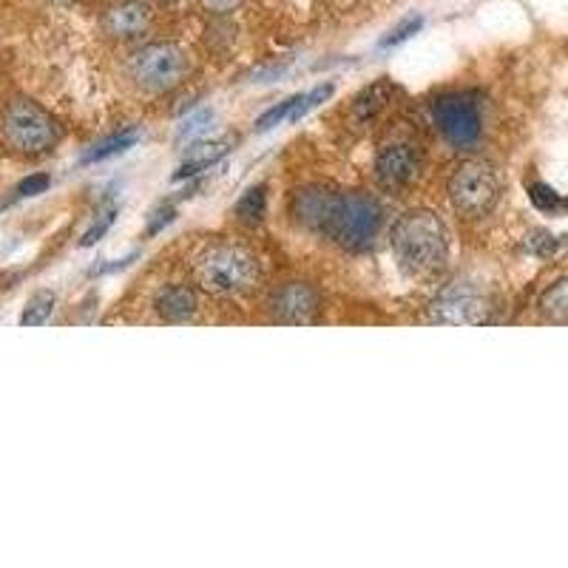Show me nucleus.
<instances>
[{
	"instance_id": "1",
	"label": "nucleus",
	"mask_w": 568,
	"mask_h": 568,
	"mask_svg": "<svg viewBox=\"0 0 568 568\" xmlns=\"http://www.w3.org/2000/svg\"><path fill=\"white\" fill-rule=\"evenodd\" d=\"M398 267L407 276L429 278L449 265V231L435 211H407L389 231Z\"/></svg>"
},
{
	"instance_id": "2",
	"label": "nucleus",
	"mask_w": 568,
	"mask_h": 568,
	"mask_svg": "<svg viewBox=\"0 0 568 568\" xmlns=\"http://www.w3.org/2000/svg\"><path fill=\"white\" fill-rule=\"evenodd\" d=\"M194 276L202 284V291L213 293V296L240 298L256 291L262 267L247 247L220 242V245H207L196 256Z\"/></svg>"
},
{
	"instance_id": "3",
	"label": "nucleus",
	"mask_w": 568,
	"mask_h": 568,
	"mask_svg": "<svg viewBox=\"0 0 568 568\" xmlns=\"http://www.w3.org/2000/svg\"><path fill=\"white\" fill-rule=\"evenodd\" d=\"M0 136L14 154L38 156L58 145L63 129L43 105H38L34 100L18 98L0 114Z\"/></svg>"
},
{
	"instance_id": "4",
	"label": "nucleus",
	"mask_w": 568,
	"mask_h": 568,
	"mask_svg": "<svg viewBox=\"0 0 568 568\" xmlns=\"http://www.w3.org/2000/svg\"><path fill=\"white\" fill-rule=\"evenodd\" d=\"M129 78L149 94H169L180 89L191 74V54L174 40H154L140 45L129 58Z\"/></svg>"
},
{
	"instance_id": "5",
	"label": "nucleus",
	"mask_w": 568,
	"mask_h": 568,
	"mask_svg": "<svg viewBox=\"0 0 568 568\" xmlns=\"http://www.w3.org/2000/svg\"><path fill=\"white\" fill-rule=\"evenodd\" d=\"M446 191H449V202H453L460 216L480 220V216H489L497 202H500L504 180H500L491 162L466 160L453 171Z\"/></svg>"
},
{
	"instance_id": "6",
	"label": "nucleus",
	"mask_w": 568,
	"mask_h": 568,
	"mask_svg": "<svg viewBox=\"0 0 568 568\" xmlns=\"http://www.w3.org/2000/svg\"><path fill=\"white\" fill-rule=\"evenodd\" d=\"M382 225L384 211L378 200H373L369 194H358V191H347V194L342 191L336 216L329 222L327 240L338 242L347 251H367Z\"/></svg>"
},
{
	"instance_id": "7",
	"label": "nucleus",
	"mask_w": 568,
	"mask_h": 568,
	"mask_svg": "<svg viewBox=\"0 0 568 568\" xmlns=\"http://www.w3.org/2000/svg\"><path fill=\"white\" fill-rule=\"evenodd\" d=\"M433 114L444 140L455 149H469L480 140L484 120L478 103L469 94H440L433 103Z\"/></svg>"
},
{
	"instance_id": "8",
	"label": "nucleus",
	"mask_w": 568,
	"mask_h": 568,
	"mask_svg": "<svg viewBox=\"0 0 568 568\" xmlns=\"http://www.w3.org/2000/svg\"><path fill=\"white\" fill-rule=\"evenodd\" d=\"M486 313H489V302L484 293L469 282H453L446 284L444 291L433 298L429 304V322L433 324H449V327H460V324H484Z\"/></svg>"
},
{
	"instance_id": "9",
	"label": "nucleus",
	"mask_w": 568,
	"mask_h": 568,
	"mask_svg": "<svg viewBox=\"0 0 568 568\" xmlns=\"http://www.w3.org/2000/svg\"><path fill=\"white\" fill-rule=\"evenodd\" d=\"M420 165L424 160L413 142H389L375 154V180L387 191H400L418 180Z\"/></svg>"
},
{
	"instance_id": "10",
	"label": "nucleus",
	"mask_w": 568,
	"mask_h": 568,
	"mask_svg": "<svg viewBox=\"0 0 568 568\" xmlns=\"http://www.w3.org/2000/svg\"><path fill=\"white\" fill-rule=\"evenodd\" d=\"M318 291L307 282H287L271 293L267 311L278 324H311L318 316Z\"/></svg>"
},
{
	"instance_id": "11",
	"label": "nucleus",
	"mask_w": 568,
	"mask_h": 568,
	"mask_svg": "<svg viewBox=\"0 0 568 568\" xmlns=\"http://www.w3.org/2000/svg\"><path fill=\"white\" fill-rule=\"evenodd\" d=\"M103 32L114 40H140L154 23L149 0H116L103 12Z\"/></svg>"
},
{
	"instance_id": "12",
	"label": "nucleus",
	"mask_w": 568,
	"mask_h": 568,
	"mask_svg": "<svg viewBox=\"0 0 568 568\" xmlns=\"http://www.w3.org/2000/svg\"><path fill=\"white\" fill-rule=\"evenodd\" d=\"M338 196L342 191H333V187L324 185H307L302 191L293 194V216H296L298 225L311 227V231L327 236V227L336 216Z\"/></svg>"
},
{
	"instance_id": "13",
	"label": "nucleus",
	"mask_w": 568,
	"mask_h": 568,
	"mask_svg": "<svg viewBox=\"0 0 568 568\" xmlns=\"http://www.w3.org/2000/svg\"><path fill=\"white\" fill-rule=\"evenodd\" d=\"M196 307H200L196 293L187 284H165L154 296L156 316L169 324H182L187 318H194Z\"/></svg>"
},
{
	"instance_id": "14",
	"label": "nucleus",
	"mask_w": 568,
	"mask_h": 568,
	"mask_svg": "<svg viewBox=\"0 0 568 568\" xmlns=\"http://www.w3.org/2000/svg\"><path fill=\"white\" fill-rule=\"evenodd\" d=\"M395 98V85L389 83V80H375L373 85H367V89L358 94V98L353 100V109H349V120H353V125H369L378 120V114H382L384 109L389 105V100Z\"/></svg>"
},
{
	"instance_id": "15",
	"label": "nucleus",
	"mask_w": 568,
	"mask_h": 568,
	"mask_svg": "<svg viewBox=\"0 0 568 568\" xmlns=\"http://www.w3.org/2000/svg\"><path fill=\"white\" fill-rule=\"evenodd\" d=\"M233 149V140H200L196 145H191L185 154V160H182L180 171L174 174V180H187V176H196L202 174V171L213 169L216 162L225 160L227 151Z\"/></svg>"
},
{
	"instance_id": "16",
	"label": "nucleus",
	"mask_w": 568,
	"mask_h": 568,
	"mask_svg": "<svg viewBox=\"0 0 568 568\" xmlns=\"http://www.w3.org/2000/svg\"><path fill=\"white\" fill-rule=\"evenodd\" d=\"M136 142H140V131L136 129H129L123 131V134L109 136V140L98 142V145H91V149L85 151L83 165H94V162H103V160H111V156L125 154V151L134 149Z\"/></svg>"
},
{
	"instance_id": "17",
	"label": "nucleus",
	"mask_w": 568,
	"mask_h": 568,
	"mask_svg": "<svg viewBox=\"0 0 568 568\" xmlns=\"http://www.w3.org/2000/svg\"><path fill=\"white\" fill-rule=\"evenodd\" d=\"M537 307H540V313L549 318V322H568V276L549 284V287L542 291Z\"/></svg>"
},
{
	"instance_id": "18",
	"label": "nucleus",
	"mask_w": 568,
	"mask_h": 568,
	"mask_svg": "<svg viewBox=\"0 0 568 568\" xmlns=\"http://www.w3.org/2000/svg\"><path fill=\"white\" fill-rule=\"evenodd\" d=\"M233 213H236V220L245 222V225H258V222L265 220V213H267L265 187L262 185L247 187L245 194L236 200V205H233Z\"/></svg>"
},
{
	"instance_id": "19",
	"label": "nucleus",
	"mask_w": 568,
	"mask_h": 568,
	"mask_svg": "<svg viewBox=\"0 0 568 568\" xmlns=\"http://www.w3.org/2000/svg\"><path fill=\"white\" fill-rule=\"evenodd\" d=\"M54 304H58V296L52 291H38L27 302L23 313H20V324L23 327H43L54 313Z\"/></svg>"
},
{
	"instance_id": "20",
	"label": "nucleus",
	"mask_w": 568,
	"mask_h": 568,
	"mask_svg": "<svg viewBox=\"0 0 568 568\" xmlns=\"http://www.w3.org/2000/svg\"><path fill=\"white\" fill-rule=\"evenodd\" d=\"M529 200H531V205L537 207V211L551 213V216H555V213L568 211V200H566V196L557 194L555 187L546 185V182H531V185H529Z\"/></svg>"
},
{
	"instance_id": "21",
	"label": "nucleus",
	"mask_w": 568,
	"mask_h": 568,
	"mask_svg": "<svg viewBox=\"0 0 568 568\" xmlns=\"http://www.w3.org/2000/svg\"><path fill=\"white\" fill-rule=\"evenodd\" d=\"M566 240L568 236H555V233L549 231H531L529 236H526V251H529L531 256L549 258L555 256L560 247H566Z\"/></svg>"
},
{
	"instance_id": "22",
	"label": "nucleus",
	"mask_w": 568,
	"mask_h": 568,
	"mask_svg": "<svg viewBox=\"0 0 568 568\" xmlns=\"http://www.w3.org/2000/svg\"><path fill=\"white\" fill-rule=\"evenodd\" d=\"M333 91H336V85L322 83V85H316L311 94H302V98H298V103H296V109H293V114H291V123H298L302 116H307L313 109H318L324 100L333 98Z\"/></svg>"
},
{
	"instance_id": "23",
	"label": "nucleus",
	"mask_w": 568,
	"mask_h": 568,
	"mask_svg": "<svg viewBox=\"0 0 568 568\" xmlns=\"http://www.w3.org/2000/svg\"><path fill=\"white\" fill-rule=\"evenodd\" d=\"M298 98H302V94H293V98L282 100V103H278V105L267 109L265 114H262L256 120V131H262V134H265V131L276 129V125L284 123V120H291V114H293V109H296Z\"/></svg>"
},
{
	"instance_id": "24",
	"label": "nucleus",
	"mask_w": 568,
	"mask_h": 568,
	"mask_svg": "<svg viewBox=\"0 0 568 568\" xmlns=\"http://www.w3.org/2000/svg\"><path fill=\"white\" fill-rule=\"evenodd\" d=\"M211 125H213V111L200 109L196 114H191L185 123L180 125L176 136H180V140H200V136H205L207 131H211Z\"/></svg>"
},
{
	"instance_id": "25",
	"label": "nucleus",
	"mask_w": 568,
	"mask_h": 568,
	"mask_svg": "<svg viewBox=\"0 0 568 568\" xmlns=\"http://www.w3.org/2000/svg\"><path fill=\"white\" fill-rule=\"evenodd\" d=\"M114 220H116V205H105L103 211L98 213V220H94V225H91L89 231L83 233V240H80V247L98 245V242L103 240L105 233H109V227L114 225Z\"/></svg>"
},
{
	"instance_id": "26",
	"label": "nucleus",
	"mask_w": 568,
	"mask_h": 568,
	"mask_svg": "<svg viewBox=\"0 0 568 568\" xmlns=\"http://www.w3.org/2000/svg\"><path fill=\"white\" fill-rule=\"evenodd\" d=\"M420 27H424V18H420V14H415V18H407V20H400L398 27L389 29L387 38H382V49H395V45L407 43L409 38H415V34L420 32Z\"/></svg>"
},
{
	"instance_id": "27",
	"label": "nucleus",
	"mask_w": 568,
	"mask_h": 568,
	"mask_svg": "<svg viewBox=\"0 0 568 568\" xmlns=\"http://www.w3.org/2000/svg\"><path fill=\"white\" fill-rule=\"evenodd\" d=\"M52 185V176L49 174H32L27 180H20L12 191V202L18 200H32V196L45 194V187Z\"/></svg>"
},
{
	"instance_id": "28",
	"label": "nucleus",
	"mask_w": 568,
	"mask_h": 568,
	"mask_svg": "<svg viewBox=\"0 0 568 568\" xmlns=\"http://www.w3.org/2000/svg\"><path fill=\"white\" fill-rule=\"evenodd\" d=\"M174 216H176V211H174V207H171V205H169V207L162 205L160 211L154 213V220L149 222V231H145V233H149V236H156V233H160L162 227H165V225H171V222H174Z\"/></svg>"
},
{
	"instance_id": "29",
	"label": "nucleus",
	"mask_w": 568,
	"mask_h": 568,
	"mask_svg": "<svg viewBox=\"0 0 568 568\" xmlns=\"http://www.w3.org/2000/svg\"><path fill=\"white\" fill-rule=\"evenodd\" d=\"M242 0H202V7L207 9V12H216V14H227L233 12V9H240Z\"/></svg>"
},
{
	"instance_id": "30",
	"label": "nucleus",
	"mask_w": 568,
	"mask_h": 568,
	"mask_svg": "<svg viewBox=\"0 0 568 568\" xmlns=\"http://www.w3.org/2000/svg\"><path fill=\"white\" fill-rule=\"evenodd\" d=\"M49 3H60V7H69V3H74V0H49Z\"/></svg>"
},
{
	"instance_id": "31",
	"label": "nucleus",
	"mask_w": 568,
	"mask_h": 568,
	"mask_svg": "<svg viewBox=\"0 0 568 568\" xmlns=\"http://www.w3.org/2000/svg\"><path fill=\"white\" fill-rule=\"evenodd\" d=\"M9 205V202H0V211H3V207H7Z\"/></svg>"
}]
</instances>
